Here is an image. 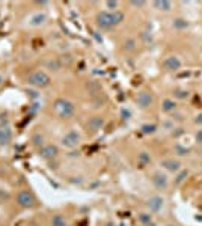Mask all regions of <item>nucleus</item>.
<instances>
[{
    "mask_svg": "<svg viewBox=\"0 0 202 226\" xmlns=\"http://www.w3.org/2000/svg\"><path fill=\"white\" fill-rule=\"evenodd\" d=\"M54 110L57 112V115L60 118H65V119H68L74 115V106L70 103V101H66V100H56L54 103Z\"/></svg>",
    "mask_w": 202,
    "mask_h": 226,
    "instance_id": "1",
    "label": "nucleus"
},
{
    "mask_svg": "<svg viewBox=\"0 0 202 226\" xmlns=\"http://www.w3.org/2000/svg\"><path fill=\"white\" fill-rule=\"evenodd\" d=\"M179 65H181V62H179L178 57H175V56H170V57H167L165 60V66L167 68V70H178Z\"/></svg>",
    "mask_w": 202,
    "mask_h": 226,
    "instance_id": "10",
    "label": "nucleus"
},
{
    "mask_svg": "<svg viewBox=\"0 0 202 226\" xmlns=\"http://www.w3.org/2000/svg\"><path fill=\"white\" fill-rule=\"evenodd\" d=\"M186 175H187V172H186V170H184V172H183V173H181V175H179V176H178V179H176V184H178V183H181V179H183V178H184V176H186Z\"/></svg>",
    "mask_w": 202,
    "mask_h": 226,
    "instance_id": "27",
    "label": "nucleus"
},
{
    "mask_svg": "<svg viewBox=\"0 0 202 226\" xmlns=\"http://www.w3.org/2000/svg\"><path fill=\"white\" fill-rule=\"evenodd\" d=\"M133 5H134V6H142L143 2H133Z\"/></svg>",
    "mask_w": 202,
    "mask_h": 226,
    "instance_id": "31",
    "label": "nucleus"
},
{
    "mask_svg": "<svg viewBox=\"0 0 202 226\" xmlns=\"http://www.w3.org/2000/svg\"><path fill=\"white\" fill-rule=\"evenodd\" d=\"M140 160H142L143 163H146V161H149V157H148L145 152H142V154H140Z\"/></svg>",
    "mask_w": 202,
    "mask_h": 226,
    "instance_id": "24",
    "label": "nucleus"
},
{
    "mask_svg": "<svg viewBox=\"0 0 202 226\" xmlns=\"http://www.w3.org/2000/svg\"><path fill=\"white\" fill-rule=\"evenodd\" d=\"M162 164L166 169H169V170H178V167H179V163L178 161H172V160H165Z\"/></svg>",
    "mask_w": 202,
    "mask_h": 226,
    "instance_id": "14",
    "label": "nucleus"
},
{
    "mask_svg": "<svg viewBox=\"0 0 202 226\" xmlns=\"http://www.w3.org/2000/svg\"><path fill=\"white\" fill-rule=\"evenodd\" d=\"M176 97H179V98H184V97H187V92H183V90H181V92H178V94H176Z\"/></svg>",
    "mask_w": 202,
    "mask_h": 226,
    "instance_id": "28",
    "label": "nucleus"
},
{
    "mask_svg": "<svg viewBox=\"0 0 202 226\" xmlns=\"http://www.w3.org/2000/svg\"><path fill=\"white\" fill-rule=\"evenodd\" d=\"M151 101H152V97H151L148 92H140V94L137 95V103H139L142 107H148V106L151 104Z\"/></svg>",
    "mask_w": 202,
    "mask_h": 226,
    "instance_id": "9",
    "label": "nucleus"
},
{
    "mask_svg": "<svg viewBox=\"0 0 202 226\" xmlns=\"http://www.w3.org/2000/svg\"><path fill=\"white\" fill-rule=\"evenodd\" d=\"M11 140H12V131H11L8 127L0 128V146L8 145Z\"/></svg>",
    "mask_w": 202,
    "mask_h": 226,
    "instance_id": "7",
    "label": "nucleus"
},
{
    "mask_svg": "<svg viewBox=\"0 0 202 226\" xmlns=\"http://www.w3.org/2000/svg\"><path fill=\"white\" fill-rule=\"evenodd\" d=\"M173 107H175V103H173L172 100H165V103H163V110L169 112V110H172Z\"/></svg>",
    "mask_w": 202,
    "mask_h": 226,
    "instance_id": "17",
    "label": "nucleus"
},
{
    "mask_svg": "<svg viewBox=\"0 0 202 226\" xmlns=\"http://www.w3.org/2000/svg\"><path fill=\"white\" fill-rule=\"evenodd\" d=\"M33 143L36 145V146H41L44 142H42V136H39V134H35L33 136Z\"/></svg>",
    "mask_w": 202,
    "mask_h": 226,
    "instance_id": "21",
    "label": "nucleus"
},
{
    "mask_svg": "<svg viewBox=\"0 0 202 226\" xmlns=\"http://www.w3.org/2000/svg\"><path fill=\"white\" fill-rule=\"evenodd\" d=\"M139 219H140V222H143V223H146V225L149 226V223H151V216H148V214L142 213V214L139 216Z\"/></svg>",
    "mask_w": 202,
    "mask_h": 226,
    "instance_id": "19",
    "label": "nucleus"
},
{
    "mask_svg": "<svg viewBox=\"0 0 202 226\" xmlns=\"http://www.w3.org/2000/svg\"><path fill=\"white\" fill-rule=\"evenodd\" d=\"M39 155L42 158H46V160H50V158H53V157L57 155V148L54 145H46V146H42Z\"/></svg>",
    "mask_w": 202,
    "mask_h": 226,
    "instance_id": "6",
    "label": "nucleus"
},
{
    "mask_svg": "<svg viewBox=\"0 0 202 226\" xmlns=\"http://www.w3.org/2000/svg\"><path fill=\"white\" fill-rule=\"evenodd\" d=\"M27 81H29V84H32L35 87H46L50 84V77L44 71H36V73H32L29 76Z\"/></svg>",
    "mask_w": 202,
    "mask_h": 226,
    "instance_id": "2",
    "label": "nucleus"
},
{
    "mask_svg": "<svg viewBox=\"0 0 202 226\" xmlns=\"http://www.w3.org/2000/svg\"><path fill=\"white\" fill-rule=\"evenodd\" d=\"M53 226H66V222H65V219L62 217V216H56V217H53Z\"/></svg>",
    "mask_w": 202,
    "mask_h": 226,
    "instance_id": "15",
    "label": "nucleus"
},
{
    "mask_svg": "<svg viewBox=\"0 0 202 226\" xmlns=\"http://www.w3.org/2000/svg\"><path fill=\"white\" fill-rule=\"evenodd\" d=\"M116 2H107V6H110V8H116Z\"/></svg>",
    "mask_w": 202,
    "mask_h": 226,
    "instance_id": "29",
    "label": "nucleus"
},
{
    "mask_svg": "<svg viewBox=\"0 0 202 226\" xmlns=\"http://www.w3.org/2000/svg\"><path fill=\"white\" fill-rule=\"evenodd\" d=\"M154 5H155L157 8H162L163 11H169V9H170V3H169V2H165V0H163V2H155Z\"/></svg>",
    "mask_w": 202,
    "mask_h": 226,
    "instance_id": "16",
    "label": "nucleus"
},
{
    "mask_svg": "<svg viewBox=\"0 0 202 226\" xmlns=\"http://www.w3.org/2000/svg\"><path fill=\"white\" fill-rule=\"evenodd\" d=\"M152 181H154V184H155L157 189H166L167 187V179L162 173H155L154 178H152Z\"/></svg>",
    "mask_w": 202,
    "mask_h": 226,
    "instance_id": "8",
    "label": "nucleus"
},
{
    "mask_svg": "<svg viewBox=\"0 0 202 226\" xmlns=\"http://www.w3.org/2000/svg\"><path fill=\"white\" fill-rule=\"evenodd\" d=\"M142 130H143V133H154L155 125H143V127H142Z\"/></svg>",
    "mask_w": 202,
    "mask_h": 226,
    "instance_id": "22",
    "label": "nucleus"
},
{
    "mask_svg": "<svg viewBox=\"0 0 202 226\" xmlns=\"http://www.w3.org/2000/svg\"><path fill=\"white\" fill-rule=\"evenodd\" d=\"M162 203H163L162 197H151V199L148 200V205H149V208H151L152 211H159V210L162 208Z\"/></svg>",
    "mask_w": 202,
    "mask_h": 226,
    "instance_id": "11",
    "label": "nucleus"
},
{
    "mask_svg": "<svg viewBox=\"0 0 202 226\" xmlns=\"http://www.w3.org/2000/svg\"><path fill=\"white\" fill-rule=\"evenodd\" d=\"M173 26H175V27H178V29H183V27H186V26H187V23H186L184 20H179V18H178V20H175V21H173Z\"/></svg>",
    "mask_w": 202,
    "mask_h": 226,
    "instance_id": "18",
    "label": "nucleus"
},
{
    "mask_svg": "<svg viewBox=\"0 0 202 226\" xmlns=\"http://www.w3.org/2000/svg\"><path fill=\"white\" fill-rule=\"evenodd\" d=\"M79 134L76 133V131H70L68 134L63 137V145L65 146H68V148H73V146H77V143H79Z\"/></svg>",
    "mask_w": 202,
    "mask_h": 226,
    "instance_id": "5",
    "label": "nucleus"
},
{
    "mask_svg": "<svg viewBox=\"0 0 202 226\" xmlns=\"http://www.w3.org/2000/svg\"><path fill=\"white\" fill-rule=\"evenodd\" d=\"M48 65H50V66H53L54 70H59V66H60V65H59V62H56V60H54V62H48Z\"/></svg>",
    "mask_w": 202,
    "mask_h": 226,
    "instance_id": "25",
    "label": "nucleus"
},
{
    "mask_svg": "<svg viewBox=\"0 0 202 226\" xmlns=\"http://www.w3.org/2000/svg\"><path fill=\"white\" fill-rule=\"evenodd\" d=\"M17 202H18V205L23 207V208H32L36 200H35V196L30 192L23 190V192H20L17 194Z\"/></svg>",
    "mask_w": 202,
    "mask_h": 226,
    "instance_id": "3",
    "label": "nucleus"
},
{
    "mask_svg": "<svg viewBox=\"0 0 202 226\" xmlns=\"http://www.w3.org/2000/svg\"><path fill=\"white\" fill-rule=\"evenodd\" d=\"M196 139H198V142H199V143H202V130H201V131H198Z\"/></svg>",
    "mask_w": 202,
    "mask_h": 226,
    "instance_id": "26",
    "label": "nucleus"
},
{
    "mask_svg": "<svg viewBox=\"0 0 202 226\" xmlns=\"http://www.w3.org/2000/svg\"><path fill=\"white\" fill-rule=\"evenodd\" d=\"M125 48H127V50H134V41L130 39V41L125 44Z\"/></svg>",
    "mask_w": 202,
    "mask_h": 226,
    "instance_id": "23",
    "label": "nucleus"
},
{
    "mask_svg": "<svg viewBox=\"0 0 202 226\" xmlns=\"http://www.w3.org/2000/svg\"><path fill=\"white\" fill-rule=\"evenodd\" d=\"M101 125H103V119H101L100 116H95V118H92L91 121H89V124H87V127L91 128L92 131H97V130H100V128H101Z\"/></svg>",
    "mask_w": 202,
    "mask_h": 226,
    "instance_id": "12",
    "label": "nucleus"
},
{
    "mask_svg": "<svg viewBox=\"0 0 202 226\" xmlns=\"http://www.w3.org/2000/svg\"><path fill=\"white\" fill-rule=\"evenodd\" d=\"M196 122H198V124H202V113H201V115H198V118H196Z\"/></svg>",
    "mask_w": 202,
    "mask_h": 226,
    "instance_id": "30",
    "label": "nucleus"
},
{
    "mask_svg": "<svg viewBox=\"0 0 202 226\" xmlns=\"http://www.w3.org/2000/svg\"><path fill=\"white\" fill-rule=\"evenodd\" d=\"M5 125H8V118L5 113H0V128H5Z\"/></svg>",
    "mask_w": 202,
    "mask_h": 226,
    "instance_id": "20",
    "label": "nucleus"
},
{
    "mask_svg": "<svg viewBox=\"0 0 202 226\" xmlns=\"http://www.w3.org/2000/svg\"><path fill=\"white\" fill-rule=\"evenodd\" d=\"M110 18H112V24H119V23L124 20V14L119 12V11H113V14H110Z\"/></svg>",
    "mask_w": 202,
    "mask_h": 226,
    "instance_id": "13",
    "label": "nucleus"
},
{
    "mask_svg": "<svg viewBox=\"0 0 202 226\" xmlns=\"http://www.w3.org/2000/svg\"><path fill=\"white\" fill-rule=\"evenodd\" d=\"M97 23H98V26L101 27V29H110L112 26V18H110V14L109 12H101V14H98V17H97Z\"/></svg>",
    "mask_w": 202,
    "mask_h": 226,
    "instance_id": "4",
    "label": "nucleus"
}]
</instances>
